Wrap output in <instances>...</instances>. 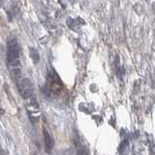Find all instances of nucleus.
I'll list each match as a JSON object with an SVG mask.
<instances>
[{"instance_id": "nucleus-4", "label": "nucleus", "mask_w": 155, "mask_h": 155, "mask_svg": "<svg viewBox=\"0 0 155 155\" xmlns=\"http://www.w3.org/2000/svg\"><path fill=\"white\" fill-rule=\"evenodd\" d=\"M44 141H45V148L46 151L50 152L54 144V142L52 138V136L50 135V133L47 130H44Z\"/></svg>"}, {"instance_id": "nucleus-1", "label": "nucleus", "mask_w": 155, "mask_h": 155, "mask_svg": "<svg viewBox=\"0 0 155 155\" xmlns=\"http://www.w3.org/2000/svg\"><path fill=\"white\" fill-rule=\"evenodd\" d=\"M7 63L17 69L19 65V47L17 40H10L7 44Z\"/></svg>"}, {"instance_id": "nucleus-3", "label": "nucleus", "mask_w": 155, "mask_h": 155, "mask_svg": "<svg viewBox=\"0 0 155 155\" xmlns=\"http://www.w3.org/2000/svg\"><path fill=\"white\" fill-rule=\"evenodd\" d=\"M48 88L50 89V91H52V93H58L60 92L62 89V85L60 83L59 79L57 77L55 78L54 75L50 79V85H48Z\"/></svg>"}, {"instance_id": "nucleus-2", "label": "nucleus", "mask_w": 155, "mask_h": 155, "mask_svg": "<svg viewBox=\"0 0 155 155\" xmlns=\"http://www.w3.org/2000/svg\"><path fill=\"white\" fill-rule=\"evenodd\" d=\"M19 89L23 98H28L32 95V85L29 81H27V79H24V80L22 79L21 83H19Z\"/></svg>"}]
</instances>
